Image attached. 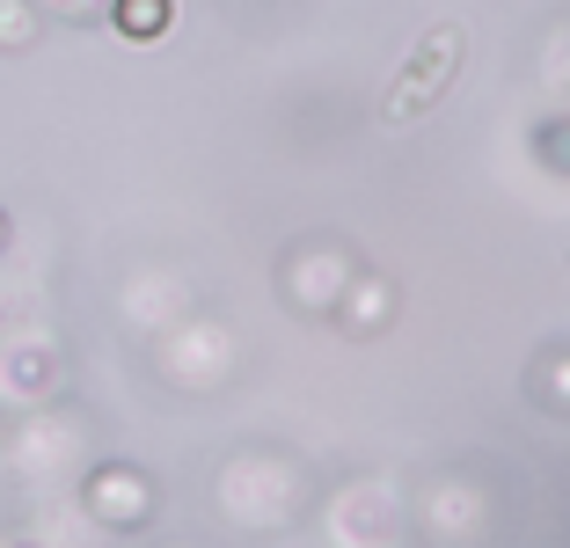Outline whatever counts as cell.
Returning a JSON list of instances; mask_svg holds the SVG:
<instances>
[{
  "label": "cell",
  "mask_w": 570,
  "mask_h": 548,
  "mask_svg": "<svg viewBox=\"0 0 570 548\" xmlns=\"http://www.w3.org/2000/svg\"><path fill=\"white\" fill-rule=\"evenodd\" d=\"M88 512L102 519V527H118V534H132V527H147V512H154V482L139 476V468H125V461H102L96 476H88Z\"/></svg>",
  "instance_id": "cell-1"
},
{
  "label": "cell",
  "mask_w": 570,
  "mask_h": 548,
  "mask_svg": "<svg viewBox=\"0 0 570 548\" xmlns=\"http://www.w3.org/2000/svg\"><path fill=\"white\" fill-rule=\"evenodd\" d=\"M453 59H461V37H453V30H439L432 37V45H424V59H417V67H410V81H403V96H395V117H410V110H417V102H424V88H446V74H453Z\"/></svg>",
  "instance_id": "cell-2"
},
{
  "label": "cell",
  "mask_w": 570,
  "mask_h": 548,
  "mask_svg": "<svg viewBox=\"0 0 570 548\" xmlns=\"http://www.w3.org/2000/svg\"><path fill=\"white\" fill-rule=\"evenodd\" d=\"M118 22H125V37H161L168 30V0H125Z\"/></svg>",
  "instance_id": "cell-3"
},
{
  "label": "cell",
  "mask_w": 570,
  "mask_h": 548,
  "mask_svg": "<svg viewBox=\"0 0 570 548\" xmlns=\"http://www.w3.org/2000/svg\"><path fill=\"white\" fill-rule=\"evenodd\" d=\"M0 45H30V22H22L16 0H0Z\"/></svg>",
  "instance_id": "cell-4"
},
{
  "label": "cell",
  "mask_w": 570,
  "mask_h": 548,
  "mask_svg": "<svg viewBox=\"0 0 570 548\" xmlns=\"http://www.w3.org/2000/svg\"><path fill=\"white\" fill-rule=\"evenodd\" d=\"M0 242H8V213H0Z\"/></svg>",
  "instance_id": "cell-5"
}]
</instances>
